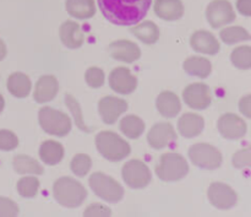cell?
Returning a JSON list of instances; mask_svg holds the SVG:
<instances>
[{"label": "cell", "mask_w": 251, "mask_h": 217, "mask_svg": "<svg viewBox=\"0 0 251 217\" xmlns=\"http://www.w3.org/2000/svg\"><path fill=\"white\" fill-rule=\"evenodd\" d=\"M39 187L41 182L37 177H22L16 184L17 193L20 194V196L26 199H32L38 195Z\"/></svg>", "instance_id": "obj_31"}, {"label": "cell", "mask_w": 251, "mask_h": 217, "mask_svg": "<svg viewBox=\"0 0 251 217\" xmlns=\"http://www.w3.org/2000/svg\"><path fill=\"white\" fill-rule=\"evenodd\" d=\"M230 61L239 70H249L251 69V47L240 46L233 49L230 53Z\"/></svg>", "instance_id": "obj_32"}, {"label": "cell", "mask_w": 251, "mask_h": 217, "mask_svg": "<svg viewBox=\"0 0 251 217\" xmlns=\"http://www.w3.org/2000/svg\"><path fill=\"white\" fill-rule=\"evenodd\" d=\"M85 216H110L112 215V210L107 206L102 205L100 203L91 204L85 211H83Z\"/></svg>", "instance_id": "obj_39"}, {"label": "cell", "mask_w": 251, "mask_h": 217, "mask_svg": "<svg viewBox=\"0 0 251 217\" xmlns=\"http://www.w3.org/2000/svg\"><path fill=\"white\" fill-rule=\"evenodd\" d=\"M109 54L115 60L131 64L139 60L141 56V49L135 42L127 39H119L109 44Z\"/></svg>", "instance_id": "obj_16"}, {"label": "cell", "mask_w": 251, "mask_h": 217, "mask_svg": "<svg viewBox=\"0 0 251 217\" xmlns=\"http://www.w3.org/2000/svg\"><path fill=\"white\" fill-rule=\"evenodd\" d=\"M178 132L185 139L199 136L205 129V119L196 113H184L178 119Z\"/></svg>", "instance_id": "obj_19"}, {"label": "cell", "mask_w": 251, "mask_h": 217, "mask_svg": "<svg viewBox=\"0 0 251 217\" xmlns=\"http://www.w3.org/2000/svg\"><path fill=\"white\" fill-rule=\"evenodd\" d=\"M19 213L20 209L15 201L0 196V216H16Z\"/></svg>", "instance_id": "obj_38"}, {"label": "cell", "mask_w": 251, "mask_h": 217, "mask_svg": "<svg viewBox=\"0 0 251 217\" xmlns=\"http://www.w3.org/2000/svg\"><path fill=\"white\" fill-rule=\"evenodd\" d=\"M207 198L211 205L218 210H230L238 203V194L226 183L215 182L208 187Z\"/></svg>", "instance_id": "obj_10"}, {"label": "cell", "mask_w": 251, "mask_h": 217, "mask_svg": "<svg viewBox=\"0 0 251 217\" xmlns=\"http://www.w3.org/2000/svg\"><path fill=\"white\" fill-rule=\"evenodd\" d=\"M183 69L186 74L200 79H206L212 73V64L203 56H189L183 63Z\"/></svg>", "instance_id": "obj_26"}, {"label": "cell", "mask_w": 251, "mask_h": 217, "mask_svg": "<svg viewBox=\"0 0 251 217\" xmlns=\"http://www.w3.org/2000/svg\"><path fill=\"white\" fill-rule=\"evenodd\" d=\"M137 39L145 44H154L159 39V27L153 21H140L130 29Z\"/></svg>", "instance_id": "obj_27"}, {"label": "cell", "mask_w": 251, "mask_h": 217, "mask_svg": "<svg viewBox=\"0 0 251 217\" xmlns=\"http://www.w3.org/2000/svg\"><path fill=\"white\" fill-rule=\"evenodd\" d=\"M217 129L227 140H239L247 135L248 125L243 118L234 113H225L218 118Z\"/></svg>", "instance_id": "obj_12"}, {"label": "cell", "mask_w": 251, "mask_h": 217, "mask_svg": "<svg viewBox=\"0 0 251 217\" xmlns=\"http://www.w3.org/2000/svg\"><path fill=\"white\" fill-rule=\"evenodd\" d=\"M183 100L191 109L205 110L212 103V96L208 85L203 82H194L184 88Z\"/></svg>", "instance_id": "obj_11"}, {"label": "cell", "mask_w": 251, "mask_h": 217, "mask_svg": "<svg viewBox=\"0 0 251 217\" xmlns=\"http://www.w3.org/2000/svg\"><path fill=\"white\" fill-rule=\"evenodd\" d=\"M38 154L39 159L42 160L43 163H46L47 166H55V164L60 163L61 160L64 159L65 150L60 142L55 141V140H46L44 142H42Z\"/></svg>", "instance_id": "obj_24"}, {"label": "cell", "mask_w": 251, "mask_h": 217, "mask_svg": "<svg viewBox=\"0 0 251 217\" xmlns=\"http://www.w3.org/2000/svg\"><path fill=\"white\" fill-rule=\"evenodd\" d=\"M53 196L56 203L68 209L80 208L87 198L85 187L71 177H61L53 184Z\"/></svg>", "instance_id": "obj_2"}, {"label": "cell", "mask_w": 251, "mask_h": 217, "mask_svg": "<svg viewBox=\"0 0 251 217\" xmlns=\"http://www.w3.org/2000/svg\"><path fill=\"white\" fill-rule=\"evenodd\" d=\"M123 181L131 189H144L151 183L152 173L141 160H130L122 168Z\"/></svg>", "instance_id": "obj_8"}, {"label": "cell", "mask_w": 251, "mask_h": 217, "mask_svg": "<svg viewBox=\"0 0 251 217\" xmlns=\"http://www.w3.org/2000/svg\"><path fill=\"white\" fill-rule=\"evenodd\" d=\"M188 155L194 166L207 169V171L220 168L223 162L222 152L213 145L206 144V142L194 144L189 149Z\"/></svg>", "instance_id": "obj_7"}, {"label": "cell", "mask_w": 251, "mask_h": 217, "mask_svg": "<svg viewBox=\"0 0 251 217\" xmlns=\"http://www.w3.org/2000/svg\"><path fill=\"white\" fill-rule=\"evenodd\" d=\"M6 54H7L6 44L4 43V41H2V39H0V61H1L2 59H5Z\"/></svg>", "instance_id": "obj_42"}, {"label": "cell", "mask_w": 251, "mask_h": 217, "mask_svg": "<svg viewBox=\"0 0 251 217\" xmlns=\"http://www.w3.org/2000/svg\"><path fill=\"white\" fill-rule=\"evenodd\" d=\"M235 17L237 14L229 0H212L206 7V20L215 29L232 24Z\"/></svg>", "instance_id": "obj_9"}, {"label": "cell", "mask_w": 251, "mask_h": 217, "mask_svg": "<svg viewBox=\"0 0 251 217\" xmlns=\"http://www.w3.org/2000/svg\"><path fill=\"white\" fill-rule=\"evenodd\" d=\"M235 7L240 15L245 17H251V0H237Z\"/></svg>", "instance_id": "obj_41"}, {"label": "cell", "mask_w": 251, "mask_h": 217, "mask_svg": "<svg viewBox=\"0 0 251 217\" xmlns=\"http://www.w3.org/2000/svg\"><path fill=\"white\" fill-rule=\"evenodd\" d=\"M12 167L19 174H33L41 176L44 173L43 167L37 160L27 156V155H16L12 160Z\"/></svg>", "instance_id": "obj_28"}, {"label": "cell", "mask_w": 251, "mask_h": 217, "mask_svg": "<svg viewBox=\"0 0 251 217\" xmlns=\"http://www.w3.org/2000/svg\"><path fill=\"white\" fill-rule=\"evenodd\" d=\"M239 110L244 117L251 119V93L244 96L239 101Z\"/></svg>", "instance_id": "obj_40"}, {"label": "cell", "mask_w": 251, "mask_h": 217, "mask_svg": "<svg viewBox=\"0 0 251 217\" xmlns=\"http://www.w3.org/2000/svg\"><path fill=\"white\" fill-rule=\"evenodd\" d=\"M232 163L238 169L251 168V144L233 155Z\"/></svg>", "instance_id": "obj_36"}, {"label": "cell", "mask_w": 251, "mask_h": 217, "mask_svg": "<svg viewBox=\"0 0 251 217\" xmlns=\"http://www.w3.org/2000/svg\"><path fill=\"white\" fill-rule=\"evenodd\" d=\"M119 129L126 137L132 140H136L144 134L145 132V122L140 117L135 114L125 115L122 118L119 123Z\"/></svg>", "instance_id": "obj_29"}, {"label": "cell", "mask_w": 251, "mask_h": 217, "mask_svg": "<svg viewBox=\"0 0 251 217\" xmlns=\"http://www.w3.org/2000/svg\"><path fill=\"white\" fill-rule=\"evenodd\" d=\"M190 46L198 53L207 55H215L221 49V44L215 34L206 29H199L191 34Z\"/></svg>", "instance_id": "obj_17"}, {"label": "cell", "mask_w": 251, "mask_h": 217, "mask_svg": "<svg viewBox=\"0 0 251 217\" xmlns=\"http://www.w3.org/2000/svg\"><path fill=\"white\" fill-rule=\"evenodd\" d=\"M88 184L96 196L107 203H119L124 198V188L122 187V184L102 172H96V173L91 174Z\"/></svg>", "instance_id": "obj_5"}, {"label": "cell", "mask_w": 251, "mask_h": 217, "mask_svg": "<svg viewBox=\"0 0 251 217\" xmlns=\"http://www.w3.org/2000/svg\"><path fill=\"white\" fill-rule=\"evenodd\" d=\"M153 11L157 17L164 21H178L184 16L185 7L181 0H156Z\"/></svg>", "instance_id": "obj_21"}, {"label": "cell", "mask_w": 251, "mask_h": 217, "mask_svg": "<svg viewBox=\"0 0 251 217\" xmlns=\"http://www.w3.org/2000/svg\"><path fill=\"white\" fill-rule=\"evenodd\" d=\"M220 38L222 39L223 43L228 44V46H232V44H237L239 42L251 41V34L244 27L230 26L221 29Z\"/></svg>", "instance_id": "obj_30"}, {"label": "cell", "mask_w": 251, "mask_h": 217, "mask_svg": "<svg viewBox=\"0 0 251 217\" xmlns=\"http://www.w3.org/2000/svg\"><path fill=\"white\" fill-rule=\"evenodd\" d=\"M65 10L75 20H90L97 11L95 0H65Z\"/></svg>", "instance_id": "obj_23"}, {"label": "cell", "mask_w": 251, "mask_h": 217, "mask_svg": "<svg viewBox=\"0 0 251 217\" xmlns=\"http://www.w3.org/2000/svg\"><path fill=\"white\" fill-rule=\"evenodd\" d=\"M127 110V102L115 96H105L98 102V112L103 123L112 125Z\"/></svg>", "instance_id": "obj_14"}, {"label": "cell", "mask_w": 251, "mask_h": 217, "mask_svg": "<svg viewBox=\"0 0 251 217\" xmlns=\"http://www.w3.org/2000/svg\"><path fill=\"white\" fill-rule=\"evenodd\" d=\"M59 37L60 41L66 48L69 49H78L85 42V36L81 29V26L76 21L63 22L59 28Z\"/></svg>", "instance_id": "obj_20"}, {"label": "cell", "mask_w": 251, "mask_h": 217, "mask_svg": "<svg viewBox=\"0 0 251 217\" xmlns=\"http://www.w3.org/2000/svg\"><path fill=\"white\" fill-rule=\"evenodd\" d=\"M6 87L14 97L26 98L31 93L32 82L26 74L14 73L7 79Z\"/></svg>", "instance_id": "obj_25"}, {"label": "cell", "mask_w": 251, "mask_h": 217, "mask_svg": "<svg viewBox=\"0 0 251 217\" xmlns=\"http://www.w3.org/2000/svg\"><path fill=\"white\" fill-rule=\"evenodd\" d=\"M156 107L162 117L171 119L179 114L181 109V103L176 93L172 91H163L157 97Z\"/></svg>", "instance_id": "obj_22"}, {"label": "cell", "mask_w": 251, "mask_h": 217, "mask_svg": "<svg viewBox=\"0 0 251 217\" xmlns=\"http://www.w3.org/2000/svg\"><path fill=\"white\" fill-rule=\"evenodd\" d=\"M96 147L98 152L110 162H120L127 157L131 152L129 142L113 132L98 133L96 136Z\"/></svg>", "instance_id": "obj_3"}, {"label": "cell", "mask_w": 251, "mask_h": 217, "mask_svg": "<svg viewBox=\"0 0 251 217\" xmlns=\"http://www.w3.org/2000/svg\"><path fill=\"white\" fill-rule=\"evenodd\" d=\"M65 105L68 106L69 109H70L71 114H73L74 120H75V124L78 129H81L82 132L90 133L91 129H88V127L86 125L85 120H83V115H82V110H81L80 103L77 102L74 96L71 95H65Z\"/></svg>", "instance_id": "obj_34"}, {"label": "cell", "mask_w": 251, "mask_h": 217, "mask_svg": "<svg viewBox=\"0 0 251 217\" xmlns=\"http://www.w3.org/2000/svg\"><path fill=\"white\" fill-rule=\"evenodd\" d=\"M38 123L44 133L56 137L66 136L73 127L71 119L65 113L51 107H43L39 109Z\"/></svg>", "instance_id": "obj_6"}, {"label": "cell", "mask_w": 251, "mask_h": 217, "mask_svg": "<svg viewBox=\"0 0 251 217\" xmlns=\"http://www.w3.org/2000/svg\"><path fill=\"white\" fill-rule=\"evenodd\" d=\"M178 135L171 123H157L147 134V142L154 150H163L176 141Z\"/></svg>", "instance_id": "obj_13"}, {"label": "cell", "mask_w": 251, "mask_h": 217, "mask_svg": "<svg viewBox=\"0 0 251 217\" xmlns=\"http://www.w3.org/2000/svg\"><path fill=\"white\" fill-rule=\"evenodd\" d=\"M109 86L114 92L119 95H130L137 88V79L125 66H119L110 71Z\"/></svg>", "instance_id": "obj_15"}, {"label": "cell", "mask_w": 251, "mask_h": 217, "mask_svg": "<svg viewBox=\"0 0 251 217\" xmlns=\"http://www.w3.org/2000/svg\"><path fill=\"white\" fill-rule=\"evenodd\" d=\"M189 173V163L184 156L176 152H167L159 157L156 174L163 182H178Z\"/></svg>", "instance_id": "obj_4"}, {"label": "cell", "mask_w": 251, "mask_h": 217, "mask_svg": "<svg viewBox=\"0 0 251 217\" xmlns=\"http://www.w3.org/2000/svg\"><path fill=\"white\" fill-rule=\"evenodd\" d=\"M4 107H5V100H4V97H2V96L0 95V113L2 112Z\"/></svg>", "instance_id": "obj_43"}, {"label": "cell", "mask_w": 251, "mask_h": 217, "mask_svg": "<svg viewBox=\"0 0 251 217\" xmlns=\"http://www.w3.org/2000/svg\"><path fill=\"white\" fill-rule=\"evenodd\" d=\"M19 146V137L11 130H0V150L1 151H12Z\"/></svg>", "instance_id": "obj_37"}, {"label": "cell", "mask_w": 251, "mask_h": 217, "mask_svg": "<svg viewBox=\"0 0 251 217\" xmlns=\"http://www.w3.org/2000/svg\"><path fill=\"white\" fill-rule=\"evenodd\" d=\"M85 81L91 88H100L105 82V74L98 66H91L85 73Z\"/></svg>", "instance_id": "obj_35"}, {"label": "cell", "mask_w": 251, "mask_h": 217, "mask_svg": "<svg viewBox=\"0 0 251 217\" xmlns=\"http://www.w3.org/2000/svg\"><path fill=\"white\" fill-rule=\"evenodd\" d=\"M105 20L118 26H134L145 19L152 0H97Z\"/></svg>", "instance_id": "obj_1"}, {"label": "cell", "mask_w": 251, "mask_h": 217, "mask_svg": "<svg viewBox=\"0 0 251 217\" xmlns=\"http://www.w3.org/2000/svg\"><path fill=\"white\" fill-rule=\"evenodd\" d=\"M92 167V160L86 154H77L73 157L70 162L71 172L76 177H86Z\"/></svg>", "instance_id": "obj_33"}, {"label": "cell", "mask_w": 251, "mask_h": 217, "mask_svg": "<svg viewBox=\"0 0 251 217\" xmlns=\"http://www.w3.org/2000/svg\"><path fill=\"white\" fill-rule=\"evenodd\" d=\"M59 92L58 79L53 75H43L36 82L33 91V100L37 103L50 102Z\"/></svg>", "instance_id": "obj_18"}]
</instances>
